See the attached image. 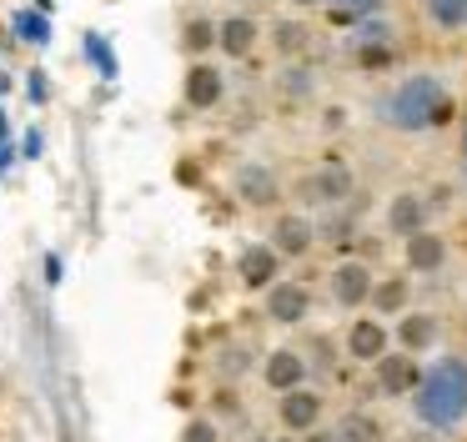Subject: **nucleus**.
I'll use <instances>...</instances> for the list:
<instances>
[{
	"mask_svg": "<svg viewBox=\"0 0 467 442\" xmlns=\"http://www.w3.org/2000/svg\"><path fill=\"white\" fill-rule=\"evenodd\" d=\"M412 412L417 422L437 432H457L467 422V362L462 357H442L417 377L412 387Z\"/></svg>",
	"mask_w": 467,
	"mask_h": 442,
	"instance_id": "obj_1",
	"label": "nucleus"
},
{
	"mask_svg": "<svg viewBox=\"0 0 467 442\" xmlns=\"http://www.w3.org/2000/svg\"><path fill=\"white\" fill-rule=\"evenodd\" d=\"M382 116H387L392 131H412V136H422V131H437V126L452 121V90H447L437 76H407L402 86L387 96Z\"/></svg>",
	"mask_w": 467,
	"mask_h": 442,
	"instance_id": "obj_2",
	"label": "nucleus"
},
{
	"mask_svg": "<svg viewBox=\"0 0 467 442\" xmlns=\"http://www.w3.org/2000/svg\"><path fill=\"white\" fill-rule=\"evenodd\" d=\"M306 311H312V291L302 281H266V321L296 327V321H306Z\"/></svg>",
	"mask_w": 467,
	"mask_h": 442,
	"instance_id": "obj_3",
	"label": "nucleus"
},
{
	"mask_svg": "<svg viewBox=\"0 0 467 442\" xmlns=\"http://www.w3.org/2000/svg\"><path fill=\"white\" fill-rule=\"evenodd\" d=\"M232 186L246 206H272V201H282V181H276V171L266 166V161H242Z\"/></svg>",
	"mask_w": 467,
	"mask_h": 442,
	"instance_id": "obj_4",
	"label": "nucleus"
},
{
	"mask_svg": "<svg viewBox=\"0 0 467 442\" xmlns=\"http://www.w3.org/2000/svg\"><path fill=\"white\" fill-rule=\"evenodd\" d=\"M327 291H332L337 307H362L367 291H372V267L367 261H337L332 271H327Z\"/></svg>",
	"mask_w": 467,
	"mask_h": 442,
	"instance_id": "obj_5",
	"label": "nucleus"
},
{
	"mask_svg": "<svg viewBox=\"0 0 467 442\" xmlns=\"http://www.w3.org/2000/svg\"><path fill=\"white\" fill-rule=\"evenodd\" d=\"M372 367H377V392H382V397H407V392L417 387V377H422L412 352H382Z\"/></svg>",
	"mask_w": 467,
	"mask_h": 442,
	"instance_id": "obj_6",
	"label": "nucleus"
},
{
	"mask_svg": "<svg viewBox=\"0 0 467 442\" xmlns=\"http://www.w3.org/2000/svg\"><path fill=\"white\" fill-rule=\"evenodd\" d=\"M276 417H282L286 432L317 427V422H322V392H312L306 382H302V387H286L282 402H276Z\"/></svg>",
	"mask_w": 467,
	"mask_h": 442,
	"instance_id": "obj_7",
	"label": "nucleus"
},
{
	"mask_svg": "<svg viewBox=\"0 0 467 442\" xmlns=\"http://www.w3.org/2000/svg\"><path fill=\"white\" fill-rule=\"evenodd\" d=\"M312 241H317V226L306 216H296V211L276 216V226H272V251L276 257H306Z\"/></svg>",
	"mask_w": 467,
	"mask_h": 442,
	"instance_id": "obj_8",
	"label": "nucleus"
},
{
	"mask_svg": "<svg viewBox=\"0 0 467 442\" xmlns=\"http://www.w3.org/2000/svg\"><path fill=\"white\" fill-rule=\"evenodd\" d=\"M392 337H397V347H402V352H412V357H417V352H427L437 337H442V321H437L432 311H402V321H397Z\"/></svg>",
	"mask_w": 467,
	"mask_h": 442,
	"instance_id": "obj_9",
	"label": "nucleus"
},
{
	"mask_svg": "<svg viewBox=\"0 0 467 442\" xmlns=\"http://www.w3.org/2000/svg\"><path fill=\"white\" fill-rule=\"evenodd\" d=\"M407 247H402V261H407V271H442V261H447V241L437 237V231H412V237H402Z\"/></svg>",
	"mask_w": 467,
	"mask_h": 442,
	"instance_id": "obj_10",
	"label": "nucleus"
},
{
	"mask_svg": "<svg viewBox=\"0 0 467 442\" xmlns=\"http://www.w3.org/2000/svg\"><path fill=\"white\" fill-rule=\"evenodd\" d=\"M262 377H266V387H272V392L302 387V382H306V357H302L296 347H276L272 357H266Z\"/></svg>",
	"mask_w": 467,
	"mask_h": 442,
	"instance_id": "obj_11",
	"label": "nucleus"
},
{
	"mask_svg": "<svg viewBox=\"0 0 467 442\" xmlns=\"http://www.w3.org/2000/svg\"><path fill=\"white\" fill-rule=\"evenodd\" d=\"M222 96H226V80H222V70H216V66H192V70H186V106H192V110L222 106Z\"/></svg>",
	"mask_w": 467,
	"mask_h": 442,
	"instance_id": "obj_12",
	"label": "nucleus"
},
{
	"mask_svg": "<svg viewBox=\"0 0 467 442\" xmlns=\"http://www.w3.org/2000/svg\"><path fill=\"white\" fill-rule=\"evenodd\" d=\"M427 226V201L417 196V191H397L392 201H387V231H397V237H412V231Z\"/></svg>",
	"mask_w": 467,
	"mask_h": 442,
	"instance_id": "obj_13",
	"label": "nucleus"
},
{
	"mask_svg": "<svg viewBox=\"0 0 467 442\" xmlns=\"http://www.w3.org/2000/svg\"><path fill=\"white\" fill-rule=\"evenodd\" d=\"M276 267H282V257H276L272 247H262V241H252V247L236 257V277H242L246 287H266V281L276 277Z\"/></svg>",
	"mask_w": 467,
	"mask_h": 442,
	"instance_id": "obj_14",
	"label": "nucleus"
},
{
	"mask_svg": "<svg viewBox=\"0 0 467 442\" xmlns=\"http://www.w3.org/2000/svg\"><path fill=\"white\" fill-rule=\"evenodd\" d=\"M312 191H317V201H327V206H337V201H347L352 196V171H347V161H322V171L312 176Z\"/></svg>",
	"mask_w": 467,
	"mask_h": 442,
	"instance_id": "obj_15",
	"label": "nucleus"
},
{
	"mask_svg": "<svg viewBox=\"0 0 467 442\" xmlns=\"http://www.w3.org/2000/svg\"><path fill=\"white\" fill-rule=\"evenodd\" d=\"M387 327L382 321H372V317H362V321H352V332H347V347H352V357L357 362H377L387 352Z\"/></svg>",
	"mask_w": 467,
	"mask_h": 442,
	"instance_id": "obj_16",
	"label": "nucleus"
},
{
	"mask_svg": "<svg viewBox=\"0 0 467 442\" xmlns=\"http://www.w3.org/2000/svg\"><path fill=\"white\" fill-rule=\"evenodd\" d=\"M216 46H222L226 56H252V46H256V20H252V16L222 20V26H216Z\"/></svg>",
	"mask_w": 467,
	"mask_h": 442,
	"instance_id": "obj_17",
	"label": "nucleus"
},
{
	"mask_svg": "<svg viewBox=\"0 0 467 442\" xmlns=\"http://www.w3.org/2000/svg\"><path fill=\"white\" fill-rule=\"evenodd\" d=\"M357 56H362L367 66H382V60L392 56V26H387V20H367L362 36H357Z\"/></svg>",
	"mask_w": 467,
	"mask_h": 442,
	"instance_id": "obj_18",
	"label": "nucleus"
},
{
	"mask_svg": "<svg viewBox=\"0 0 467 442\" xmlns=\"http://www.w3.org/2000/svg\"><path fill=\"white\" fill-rule=\"evenodd\" d=\"M407 287L412 281L402 277H387V281H372V291H367V301H372L382 317H397V311H407Z\"/></svg>",
	"mask_w": 467,
	"mask_h": 442,
	"instance_id": "obj_19",
	"label": "nucleus"
},
{
	"mask_svg": "<svg viewBox=\"0 0 467 442\" xmlns=\"http://www.w3.org/2000/svg\"><path fill=\"white\" fill-rule=\"evenodd\" d=\"M246 367H252V347H246V342H226V347L216 352V377L236 382Z\"/></svg>",
	"mask_w": 467,
	"mask_h": 442,
	"instance_id": "obj_20",
	"label": "nucleus"
},
{
	"mask_svg": "<svg viewBox=\"0 0 467 442\" xmlns=\"http://www.w3.org/2000/svg\"><path fill=\"white\" fill-rule=\"evenodd\" d=\"M332 432H337V442H377V437H382V427H377L367 412H352V417H342Z\"/></svg>",
	"mask_w": 467,
	"mask_h": 442,
	"instance_id": "obj_21",
	"label": "nucleus"
},
{
	"mask_svg": "<svg viewBox=\"0 0 467 442\" xmlns=\"http://www.w3.org/2000/svg\"><path fill=\"white\" fill-rule=\"evenodd\" d=\"M182 46H186V56H206V50L216 46V26H212V20H186Z\"/></svg>",
	"mask_w": 467,
	"mask_h": 442,
	"instance_id": "obj_22",
	"label": "nucleus"
},
{
	"mask_svg": "<svg viewBox=\"0 0 467 442\" xmlns=\"http://www.w3.org/2000/svg\"><path fill=\"white\" fill-rule=\"evenodd\" d=\"M427 16L442 30H457V26H467V0H427Z\"/></svg>",
	"mask_w": 467,
	"mask_h": 442,
	"instance_id": "obj_23",
	"label": "nucleus"
},
{
	"mask_svg": "<svg viewBox=\"0 0 467 442\" xmlns=\"http://www.w3.org/2000/svg\"><path fill=\"white\" fill-rule=\"evenodd\" d=\"M327 5H332L337 20H357V16H372L382 0H327Z\"/></svg>",
	"mask_w": 467,
	"mask_h": 442,
	"instance_id": "obj_24",
	"label": "nucleus"
},
{
	"mask_svg": "<svg viewBox=\"0 0 467 442\" xmlns=\"http://www.w3.org/2000/svg\"><path fill=\"white\" fill-rule=\"evenodd\" d=\"M182 442H222V432H216L212 417H192V422L182 427Z\"/></svg>",
	"mask_w": 467,
	"mask_h": 442,
	"instance_id": "obj_25",
	"label": "nucleus"
},
{
	"mask_svg": "<svg viewBox=\"0 0 467 442\" xmlns=\"http://www.w3.org/2000/svg\"><path fill=\"white\" fill-rule=\"evenodd\" d=\"M276 46H282L286 56H292V50H302V46H306V30L286 20V26H276Z\"/></svg>",
	"mask_w": 467,
	"mask_h": 442,
	"instance_id": "obj_26",
	"label": "nucleus"
},
{
	"mask_svg": "<svg viewBox=\"0 0 467 442\" xmlns=\"http://www.w3.org/2000/svg\"><path fill=\"white\" fill-rule=\"evenodd\" d=\"M16 30H21L26 40H41L46 36V20L41 16H16Z\"/></svg>",
	"mask_w": 467,
	"mask_h": 442,
	"instance_id": "obj_27",
	"label": "nucleus"
},
{
	"mask_svg": "<svg viewBox=\"0 0 467 442\" xmlns=\"http://www.w3.org/2000/svg\"><path fill=\"white\" fill-rule=\"evenodd\" d=\"M212 407L222 412V417H232V412H236V392H232V387H226V392H216V397H212Z\"/></svg>",
	"mask_w": 467,
	"mask_h": 442,
	"instance_id": "obj_28",
	"label": "nucleus"
},
{
	"mask_svg": "<svg viewBox=\"0 0 467 442\" xmlns=\"http://www.w3.org/2000/svg\"><path fill=\"white\" fill-rule=\"evenodd\" d=\"M86 50H91V56L101 60V70H111V50L101 46V36H91V40H86Z\"/></svg>",
	"mask_w": 467,
	"mask_h": 442,
	"instance_id": "obj_29",
	"label": "nucleus"
},
{
	"mask_svg": "<svg viewBox=\"0 0 467 442\" xmlns=\"http://www.w3.org/2000/svg\"><path fill=\"white\" fill-rule=\"evenodd\" d=\"M302 442H337V432H322V427H306Z\"/></svg>",
	"mask_w": 467,
	"mask_h": 442,
	"instance_id": "obj_30",
	"label": "nucleus"
},
{
	"mask_svg": "<svg viewBox=\"0 0 467 442\" xmlns=\"http://www.w3.org/2000/svg\"><path fill=\"white\" fill-rule=\"evenodd\" d=\"M242 442H272V437H262V432H252V437H242Z\"/></svg>",
	"mask_w": 467,
	"mask_h": 442,
	"instance_id": "obj_31",
	"label": "nucleus"
},
{
	"mask_svg": "<svg viewBox=\"0 0 467 442\" xmlns=\"http://www.w3.org/2000/svg\"><path fill=\"white\" fill-rule=\"evenodd\" d=\"M462 156H467V121H462Z\"/></svg>",
	"mask_w": 467,
	"mask_h": 442,
	"instance_id": "obj_32",
	"label": "nucleus"
},
{
	"mask_svg": "<svg viewBox=\"0 0 467 442\" xmlns=\"http://www.w3.org/2000/svg\"><path fill=\"white\" fill-rule=\"evenodd\" d=\"M292 5H317V0H292Z\"/></svg>",
	"mask_w": 467,
	"mask_h": 442,
	"instance_id": "obj_33",
	"label": "nucleus"
}]
</instances>
